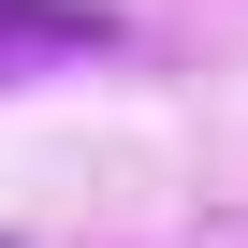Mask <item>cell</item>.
Returning a JSON list of instances; mask_svg holds the SVG:
<instances>
[{
	"label": "cell",
	"instance_id": "1",
	"mask_svg": "<svg viewBox=\"0 0 248 248\" xmlns=\"http://www.w3.org/2000/svg\"><path fill=\"white\" fill-rule=\"evenodd\" d=\"M30 44H102L88 0H0V59H30Z\"/></svg>",
	"mask_w": 248,
	"mask_h": 248
}]
</instances>
